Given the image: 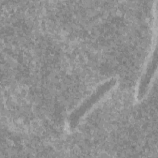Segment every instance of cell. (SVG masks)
Instances as JSON below:
<instances>
[{
	"instance_id": "6da1fadb",
	"label": "cell",
	"mask_w": 158,
	"mask_h": 158,
	"mask_svg": "<svg viewBox=\"0 0 158 158\" xmlns=\"http://www.w3.org/2000/svg\"><path fill=\"white\" fill-rule=\"evenodd\" d=\"M117 78L113 77L103 81L98 85L91 94L86 98L82 102L70 113L68 118L70 127L72 128H75L82 118L114 88L117 85Z\"/></svg>"
}]
</instances>
